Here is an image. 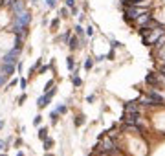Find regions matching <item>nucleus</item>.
<instances>
[{
    "label": "nucleus",
    "mask_w": 165,
    "mask_h": 156,
    "mask_svg": "<svg viewBox=\"0 0 165 156\" xmlns=\"http://www.w3.org/2000/svg\"><path fill=\"white\" fill-rule=\"evenodd\" d=\"M6 147H8V143L4 140H0V151H6Z\"/></svg>",
    "instance_id": "obj_31"
},
{
    "label": "nucleus",
    "mask_w": 165,
    "mask_h": 156,
    "mask_svg": "<svg viewBox=\"0 0 165 156\" xmlns=\"http://www.w3.org/2000/svg\"><path fill=\"white\" fill-rule=\"evenodd\" d=\"M53 86H55V83H53V81H48V83H46V86H44V92H48V90H52Z\"/></svg>",
    "instance_id": "obj_26"
},
{
    "label": "nucleus",
    "mask_w": 165,
    "mask_h": 156,
    "mask_svg": "<svg viewBox=\"0 0 165 156\" xmlns=\"http://www.w3.org/2000/svg\"><path fill=\"white\" fill-rule=\"evenodd\" d=\"M163 33H165V30H163L161 26H158V28L151 30V31H149V35L143 39V44H145V46H154V44H156V40H158Z\"/></svg>",
    "instance_id": "obj_3"
},
{
    "label": "nucleus",
    "mask_w": 165,
    "mask_h": 156,
    "mask_svg": "<svg viewBox=\"0 0 165 156\" xmlns=\"http://www.w3.org/2000/svg\"><path fill=\"white\" fill-rule=\"evenodd\" d=\"M46 138H48V129H46V127H40V129H39V140L44 142Z\"/></svg>",
    "instance_id": "obj_10"
},
{
    "label": "nucleus",
    "mask_w": 165,
    "mask_h": 156,
    "mask_svg": "<svg viewBox=\"0 0 165 156\" xmlns=\"http://www.w3.org/2000/svg\"><path fill=\"white\" fill-rule=\"evenodd\" d=\"M40 123H42V116L39 114V116H35V118H33V125H35V127H39Z\"/></svg>",
    "instance_id": "obj_24"
},
{
    "label": "nucleus",
    "mask_w": 165,
    "mask_h": 156,
    "mask_svg": "<svg viewBox=\"0 0 165 156\" xmlns=\"http://www.w3.org/2000/svg\"><path fill=\"white\" fill-rule=\"evenodd\" d=\"M55 110H57L59 114H66V112H68V107H66V105H57Z\"/></svg>",
    "instance_id": "obj_20"
},
{
    "label": "nucleus",
    "mask_w": 165,
    "mask_h": 156,
    "mask_svg": "<svg viewBox=\"0 0 165 156\" xmlns=\"http://www.w3.org/2000/svg\"><path fill=\"white\" fill-rule=\"evenodd\" d=\"M0 156H6V154H0Z\"/></svg>",
    "instance_id": "obj_38"
},
{
    "label": "nucleus",
    "mask_w": 165,
    "mask_h": 156,
    "mask_svg": "<svg viewBox=\"0 0 165 156\" xmlns=\"http://www.w3.org/2000/svg\"><path fill=\"white\" fill-rule=\"evenodd\" d=\"M70 37H72V31H64V33H62L61 37H57V40H61V42H66V44H68Z\"/></svg>",
    "instance_id": "obj_12"
},
{
    "label": "nucleus",
    "mask_w": 165,
    "mask_h": 156,
    "mask_svg": "<svg viewBox=\"0 0 165 156\" xmlns=\"http://www.w3.org/2000/svg\"><path fill=\"white\" fill-rule=\"evenodd\" d=\"M145 13H151L149 8H143V6H125V20L129 22H134L136 18H139L141 15Z\"/></svg>",
    "instance_id": "obj_1"
},
{
    "label": "nucleus",
    "mask_w": 165,
    "mask_h": 156,
    "mask_svg": "<svg viewBox=\"0 0 165 156\" xmlns=\"http://www.w3.org/2000/svg\"><path fill=\"white\" fill-rule=\"evenodd\" d=\"M15 2H17V0H2V2H0V6H2V8H6V9H9Z\"/></svg>",
    "instance_id": "obj_17"
},
{
    "label": "nucleus",
    "mask_w": 165,
    "mask_h": 156,
    "mask_svg": "<svg viewBox=\"0 0 165 156\" xmlns=\"http://www.w3.org/2000/svg\"><path fill=\"white\" fill-rule=\"evenodd\" d=\"M18 84H20V88H22V90H26V86H28V81H26L24 77H22V79L18 81Z\"/></svg>",
    "instance_id": "obj_27"
},
{
    "label": "nucleus",
    "mask_w": 165,
    "mask_h": 156,
    "mask_svg": "<svg viewBox=\"0 0 165 156\" xmlns=\"http://www.w3.org/2000/svg\"><path fill=\"white\" fill-rule=\"evenodd\" d=\"M46 6L48 8H57V0H46Z\"/></svg>",
    "instance_id": "obj_28"
},
{
    "label": "nucleus",
    "mask_w": 165,
    "mask_h": 156,
    "mask_svg": "<svg viewBox=\"0 0 165 156\" xmlns=\"http://www.w3.org/2000/svg\"><path fill=\"white\" fill-rule=\"evenodd\" d=\"M74 31H75V35H77V37H79V39H81V40H83V42H84V35H86V33H84V31H83V28H81V26H79V24H77V26H75V28H74Z\"/></svg>",
    "instance_id": "obj_11"
},
{
    "label": "nucleus",
    "mask_w": 165,
    "mask_h": 156,
    "mask_svg": "<svg viewBox=\"0 0 165 156\" xmlns=\"http://www.w3.org/2000/svg\"><path fill=\"white\" fill-rule=\"evenodd\" d=\"M17 156H24V152H20V151H18V152H17Z\"/></svg>",
    "instance_id": "obj_36"
},
{
    "label": "nucleus",
    "mask_w": 165,
    "mask_h": 156,
    "mask_svg": "<svg viewBox=\"0 0 165 156\" xmlns=\"http://www.w3.org/2000/svg\"><path fill=\"white\" fill-rule=\"evenodd\" d=\"M163 44H165V33H163L158 40H156V44H154V46H156V50H161V48H163Z\"/></svg>",
    "instance_id": "obj_14"
},
{
    "label": "nucleus",
    "mask_w": 165,
    "mask_h": 156,
    "mask_svg": "<svg viewBox=\"0 0 165 156\" xmlns=\"http://www.w3.org/2000/svg\"><path fill=\"white\" fill-rule=\"evenodd\" d=\"M81 44H83V40L77 35H72V37H70V40H68V48L72 50V52H75V50L81 48Z\"/></svg>",
    "instance_id": "obj_7"
},
{
    "label": "nucleus",
    "mask_w": 165,
    "mask_h": 156,
    "mask_svg": "<svg viewBox=\"0 0 165 156\" xmlns=\"http://www.w3.org/2000/svg\"><path fill=\"white\" fill-rule=\"evenodd\" d=\"M84 33H86V37H92V35H94V28H92V26H86Z\"/></svg>",
    "instance_id": "obj_29"
},
{
    "label": "nucleus",
    "mask_w": 165,
    "mask_h": 156,
    "mask_svg": "<svg viewBox=\"0 0 165 156\" xmlns=\"http://www.w3.org/2000/svg\"><path fill=\"white\" fill-rule=\"evenodd\" d=\"M86 99H88V103H94V101H96V96H88Z\"/></svg>",
    "instance_id": "obj_33"
},
{
    "label": "nucleus",
    "mask_w": 165,
    "mask_h": 156,
    "mask_svg": "<svg viewBox=\"0 0 165 156\" xmlns=\"http://www.w3.org/2000/svg\"><path fill=\"white\" fill-rule=\"evenodd\" d=\"M59 116H61V114L57 112V110H53V112L50 114V119H52V123H53V125H55V123L59 121Z\"/></svg>",
    "instance_id": "obj_18"
},
{
    "label": "nucleus",
    "mask_w": 165,
    "mask_h": 156,
    "mask_svg": "<svg viewBox=\"0 0 165 156\" xmlns=\"http://www.w3.org/2000/svg\"><path fill=\"white\" fill-rule=\"evenodd\" d=\"M52 147H53V140H52V138H46V140H44V149L50 151Z\"/></svg>",
    "instance_id": "obj_19"
},
{
    "label": "nucleus",
    "mask_w": 165,
    "mask_h": 156,
    "mask_svg": "<svg viewBox=\"0 0 165 156\" xmlns=\"http://www.w3.org/2000/svg\"><path fill=\"white\" fill-rule=\"evenodd\" d=\"M26 97H28L26 94H22V96L18 97V105H22V103H24V101H26Z\"/></svg>",
    "instance_id": "obj_32"
},
{
    "label": "nucleus",
    "mask_w": 165,
    "mask_h": 156,
    "mask_svg": "<svg viewBox=\"0 0 165 156\" xmlns=\"http://www.w3.org/2000/svg\"><path fill=\"white\" fill-rule=\"evenodd\" d=\"M139 110H141V105L138 101H129L125 105V112L127 114H139Z\"/></svg>",
    "instance_id": "obj_6"
},
{
    "label": "nucleus",
    "mask_w": 165,
    "mask_h": 156,
    "mask_svg": "<svg viewBox=\"0 0 165 156\" xmlns=\"http://www.w3.org/2000/svg\"><path fill=\"white\" fill-rule=\"evenodd\" d=\"M83 123H84V116H83V114H79V116L75 118V127H81Z\"/></svg>",
    "instance_id": "obj_21"
},
{
    "label": "nucleus",
    "mask_w": 165,
    "mask_h": 156,
    "mask_svg": "<svg viewBox=\"0 0 165 156\" xmlns=\"http://www.w3.org/2000/svg\"><path fill=\"white\" fill-rule=\"evenodd\" d=\"M28 8H26V0H17V2L9 8V11H11V15H18V13H22V11H26Z\"/></svg>",
    "instance_id": "obj_5"
},
{
    "label": "nucleus",
    "mask_w": 165,
    "mask_h": 156,
    "mask_svg": "<svg viewBox=\"0 0 165 156\" xmlns=\"http://www.w3.org/2000/svg\"><path fill=\"white\" fill-rule=\"evenodd\" d=\"M11 24L22 26V28H30V24H31V13H30V9L22 11V13H18V15H13V17H11Z\"/></svg>",
    "instance_id": "obj_2"
},
{
    "label": "nucleus",
    "mask_w": 165,
    "mask_h": 156,
    "mask_svg": "<svg viewBox=\"0 0 165 156\" xmlns=\"http://www.w3.org/2000/svg\"><path fill=\"white\" fill-rule=\"evenodd\" d=\"M59 24H61V18L57 17V18H53L52 20V24H50V28H52V31H57V28H59Z\"/></svg>",
    "instance_id": "obj_16"
},
{
    "label": "nucleus",
    "mask_w": 165,
    "mask_h": 156,
    "mask_svg": "<svg viewBox=\"0 0 165 156\" xmlns=\"http://www.w3.org/2000/svg\"><path fill=\"white\" fill-rule=\"evenodd\" d=\"M20 48H9L4 55H2V61H0V62H9V64H17V61H18V57H20Z\"/></svg>",
    "instance_id": "obj_4"
},
{
    "label": "nucleus",
    "mask_w": 165,
    "mask_h": 156,
    "mask_svg": "<svg viewBox=\"0 0 165 156\" xmlns=\"http://www.w3.org/2000/svg\"><path fill=\"white\" fill-rule=\"evenodd\" d=\"M64 4L68 9H72V8H75V0H64Z\"/></svg>",
    "instance_id": "obj_25"
},
{
    "label": "nucleus",
    "mask_w": 165,
    "mask_h": 156,
    "mask_svg": "<svg viewBox=\"0 0 165 156\" xmlns=\"http://www.w3.org/2000/svg\"><path fill=\"white\" fill-rule=\"evenodd\" d=\"M112 46H114V48H119V46H121V44H119V42H117V40H112Z\"/></svg>",
    "instance_id": "obj_34"
},
{
    "label": "nucleus",
    "mask_w": 165,
    "mask_h": 156,
    "mask_svg": "<svg viewBox=\"0 0 165 156\" xmlns=\"http://www.w3.org/2000/svg\"><path fill=\"white\" fill-rule=\"evenodd\" d=\"M52 99H53V96L46 92V94H42V96H40V97L37 99V107H39V108H44V107H48Z\"/></svg>",
    "instance_id": "obj_8"
},
{
    "label": "nucleus",
    "mask_w": 165,
    "mask_h": 156,
    "mask_svg": "<svg viewBox=\"0 0 165 156\" xmlns=\"http://www.w3.org/2000/svg\"><path fill=\"white\" fill-rule=\"evenodd\" d=\"M92 66H94V59H86L84 61V70H90Z\"/></svg>",
    "instance_id": "obj_22"
},
{
    "label": "nucleus",
    "mask_w": 165,
    "mask_h": 156,
    "mask_svg": "<svg viewBox=\"0 0 165 156\" xmlns=\"http://www.w3.org/2000/svg\"><path fill=\"white\" fill-rule=\"evenodd\" d=\"M46 156H53V154H50V152H48V154H46Z\"/></svg>",
    "instance_id": "obj_37"
},
{
    "label": "nucleus",
    "mask_w": 165,
    "mask_h": 156,
    "mask_svg": "<svg viewBox=\"0 0 165 156\" xmlns=\"http://www.w3.org/2000/svg\"><path fill=\"white\" fill-rule=\"evenodd\" d=\"M68 13H70V11H68V8H62V9H61V17H62V18H66V17H68Z\"/></svg>",
    "instance_id": "obj_30"
},
{
    "label": "nucleus",
    "mask_w": 165,
    "mask_h": 156,
    "mask_svg": "<svg viewBox=\"0 0 165 156\" xmlns=\"http://www.w3.org/2000/svg\"><path fill=\"white\" fill-rule=\"evenodd\" d=\"M66 68H68L70 72L75 68V61H74V57H68V59H66Z\"/></svg>",
    "instance_id": "obj_13"
},
{
    "label": "nucleus",
    "mask_w": 165,
    "mask_h": 156,
    "mask_svg": "<svg viewBox=\"0 0 165 156\" xmlns=\"http://www.w3.org/2000/svg\"><path fill=\"white\" fill-rule=\"evenodd\" d=\"M6 83H8V75H4L2 72H0V88H2Z\"/></svg>",
    "instance_id": "obj_23"
},
{
    "label": "nucleus",
    "mask_w": 165,
    "mask_h": 156,
    "mask_svg": "<svg viewBox=\"0 0 165 156\" xmlns=\"http://www.w3.org/2000/svg\"><path fill=\"white\" fill-rule=\"evenodd\" d=\"M72 83H74V86H81V84H83V79H81L77 74H74V75H72Z\"/></svg>",
    "instance_id": "obj_15"
},
{
    "label": "nucleus",
    "mask_w": 165,
    "mask_h": 156,
    "mask_svg": "<svg viewBox=\"0 0 165 156\" xmlns=\"http://www.w3.org/2000/svg\"><path fill=\"white\" fill-rule=\"evenodd\" d=\"M0 72L4 75H13L15 74V64H9V62H0Z\"/></svg>",
    "instance_id": "obj_9"
},
{
    "label": "nucleus",
    "mask_w": 165,
    "mask_h": 156,
    "mask_svg": "<svg viewBox=\"0 0 165 156\" xmlns=\"http://www.w3.org/2000/svg\"><path fill=\"white\" fill-rule=\"evenodd\" d=\"M0 129H4V121L2 119H0Z\"/></svg>",
    "instance_id": "obj_35"
}]
</instances>
